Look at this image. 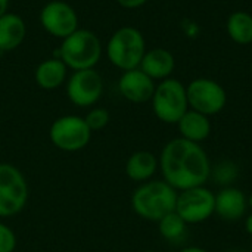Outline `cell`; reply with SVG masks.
I'll return each instance as SVG.
<instances>
[{
    "instance_id": "30",
    "label": "cell",
    "mask_w": 252,
    "mask_h": 252,
    "mask_svg": "<svg viewBox=\"0 0 252 252\" xmlns=\"http://www.w3.org/2000/svg\"><path fill=\"white\" fill-rule=\"evenodd\" d=\"M251 74H252V61H251Z\"/></svg>"
},
{
    "instance_id": "31",
    "label": "cell",
    "mask_w": 252,
    "mask_h": 252,
    "mask_svg": "<svg viewBox=\"0 0 252 252\" xmlns=\"http://www.w3.org/2000/svg\"><path fill=\"white\" fill-rule=\"evenodd\" d=\"M145 252H155V251H145Z\"/></svg>"
},
{
    "instance_id": "2",
    "label": "cell",
    "mask_w": 252,
    "mask_h": 252,
    "mask_svg": "<svg viewBox=\"0 0 252 252\" xmlns=\"http://www.w3.org/2000/svg\"><path fill=\"white\" fill-rule=\"evenodd\" d=\"M177 190L164 180L142 183L131 195L133 211L143 220L158 223L176 210Z\"/></svg>"
},
{
    "instance_id": "8",
    "label": "cell",
    "mask_w": 252,
    "mask_h": 252,
    "mask_svg": "<svg viewBox=\"0 0 252 252\" xmlns=\"http://www.w3.org/2000/svg\"><path fill=\"white\" fill-rule=\"evenodd\" d=\"M186 224H201L216 214V193L204 186L177 193L176 210Z\"/></svg>"
},
{
    "instance_id": "27",
    "label": "cell",
    "mask_w": 252,
    "mask_h": 252,
    "mask_svg": "<svg viewBox=\"0 0 252 252\" xmlns=\"http://www.w3.org/2000/svg\"><path fill=\"white\" fill-rule=\"evenodd\" d=\"M180 252H208L207 250L201 248V247H186L183 248Z\"/></svg>"
},
{
    "instance_id": "1",
    "label": "cell",
    "mask_w": 252,
    "mask_h": 252,
    "mask_svg": "<svg viewBox=\"0 0 252 252\" xmlns=\"http://www.w3.org/2000/svg\"><path fill=\"white\" fill-rule=\"evenodd\" d=\"M159 170L162 180L177 192L204 186L211 176V161L201 143L176 137L161 151Z\"/></svg>"
},
{
    "instance_id": "7",
    "label": "cell",
    "mask_w": 252,
    "mask_h": 252,
    "mask_svg": "<svg viewBox=\"0 0 252 252\" xmlns=\"http://www.w3.org/2000/svg\"><path fill=\"white\" fill-rule=\"evenodd\" d=\"M28 185L24 174L12 164H0V217H12L24 210Z\"/></svg>"
},
{
    "instance_id": "15",
    "label": "cell",
    "mask_w": 252,
    "mask_h": 252,
    "mask_svg": "<svg viewBox=\"0 0 252 252\" xmlns=\"http://www.w3.org/2000/svg\"><path fill=\"white\" fill-rule=\"evenodd\" d=\"M27 35V24L24 18L13 12L0 16V52H12L18 49Z\"/></svg>"
},
{
    "instance_id": "14",
    "label": "cell",
    "mask_w": 252,
    "mask_h": 252,
    "mask_svg": "<svg viewBox=\"0 0 252 252\" xmlns=\"http://www.w3.org/2000/svg\"><path fill=\"white\" fill-rule=\"evenodd\" d=\"M139 68L154 81H162L171 77L176 68V59L170 50L164 47H154L146 50Z\"/></svg>"
},
{
    "instance_id": "26",
    "label": "cell",
    "mask_w": 252,
    "mask_h": 252,
    "mask_svg": "<svg viewBox=\"0 0 252 252\" xmlns=\"http://www.w3.org/2000/svg\"><path fill=\"white\" fill-rule=\"evenodd\" d=\"M9 1L10 0H0V16L9 12Z\"/></svg>"
},
{
    "instance_id": "22",
    "label": "cell",
    "mask_w": 252,
    "mask_h": 252,
    "mask_svg": "<svg viewBox=\"0 0 252 252\" xmlns=\"http://www.w3.org/2000/svg\"><path fill=\"white\" fill-rule=\"evenodd\" d=\"M84 120L92 131H99L109 124L111 115H109L108 109H105V108H93L87 112Z\"/></svg>"
},
{
    "instance_id": "25",
    "label": "cell",
    "mask_w": 252,
    "mask_h": 252,
    "mask_svg": "<svg viewBox=\"0 0 252 252\" xmlns=\"http://www.w3.org/2000/svg\"><path fill=\"white\" fill-rule=\"evenodd\" d=\"M245 230L250 236H252V213L245 219Z\"/></svg>"
},
{
    "instance_id": "9",
    "label": "cell",
    "mask_w": 252,
    "mask_h": 252,
    "mask_svg": "<svg viewBox=\"0 0 252 252\" xmlns=\"http://www.w3.org/2000/svg\"><path fill=\"white\" fill-rule=\"evenodd\" d=\"M189 109L201 112L207 117L220 114L227 103V93L224 87L207 77H199L192 80L186 86Z\"/></svg>"
},
{
    "instance_id": "20",
    "label": "cell",
    "mask_w": 252,
    "mask_h": 252,
    "mask_svg": "<svg viewBox=\"0 0 252 252\" xmlns=\"http://www.w3.org/2000/svg\"><path fill=\"white\" fill-rule=\"evenodd\" d=\"M186 229H188V224L182 220V217H180L176 211L167 214L165 217H162V219L158 221L159 235H161L165 241H170V242L180 241V239L185 236Z\"/></svg>"
},
{
    "instance_id": "19",
    "label": "cell",
    "mask_w": 252,
    "mask_h": 252,
    "mask_svg": "<svg viewBox=\"0 0 252 252\" xmlns=\"http://www.w3.org/2000/svg\"><path fill=\"white\" fill-rule=\"evenodd\" d=\"M226 31L232 41L241 46L252 43V15L245 10H236L229 15Z\"/></svg>"
},
{
    "instance_id": "4",
    "label": "cell",
    "mask_w": 252,
    "mask_h": 252,
    "mask_svg": "<svg viewBox=\"0 0 252 252\" xmlns=\"http://www.w3.org/2000/svg\"><path fill=\"white\" fill-rule=\"evenodd\" d=\"M146 50V40L140 30L121 27L108 40L106 58L115 68L124 72L139 68Z\"/></svg>"
},
{
    "instance_id": "5",
    "label": "cell",
    "mask_w": 252,
    "mask_h": 252,
    "mask_svg": "<svg viewBox=\"0 0 252 252\" xmlns=\"http://www.w3.org/2000/svg\"><path fill=\"white\" fill-rule=\"evenodd\" d=\"M151 102L155 117L165 124H177L189 111L186 86L171 77L157 84Z\"/></svg>"
},
{
    "instance_id": "12",
    "label": "cell",
    "mask_w": 252,
    "mask_h": 252,
    "mask_svg": "<svg viewBox=\"0 0 252 252\" xmlns=\"http://www.w3.org/2000/svg\"><path fill=\"white\" fill-rule=\"evenodd\" d=\"M155 87V81L140 68L124 71L118 80V90L121 96L131 103L149 102L154 96Z\"/></svg>"
},
{
    "instance_id": "32",
    "label": "cell",
    "mask_w": 252,
    "mask_h": 252,
    "mask_svg": "<svg viewBox=\"0 0 252 252\" xmlns=\"http://www.w3.org/2000/svg\"><path fill=\"white\" fill-rule=\"evenodd\" d=\"M251 252H252V245H251Z\"/></svg>"
},
{
    "instance_id": "17",
    "label": "cell",
    "mask_w": 252,
    "mask_h": 252,
    "mask_svg": "<svg viewBox=\"0 0 252 252\" xmlns=\"http://www.w3.org/2000/svg\"><path fill=\"white\" fill-rule=\"evenodd\" d=\"M180 137L195 142V143H202L207 140L211 134V121L210 117L196 112L193 109H189L177 123Z\"/></svg>"
},
{
    "instance_id": "24",
    "label": "cell",
    "mask_w": 252,
    "mask_h": 252,
    "mask_svg": "<svg viewBox=\"0 0 252 252\" xmlns=\"http://www.w3.org/2000/svg\"><path fill=\"white\" fill-rule=\"evenodd\" d=\"M117 3L124 9H137L148 3V0H117Z\"/></svg>"
},
{
    "instance_id": "6",
    "label": "cell",
    "mask_w": 252,
    "mask_h": 252,
    "mask_svg": "<svg viewBox=\"0 0 252 252\" xmlns=\"http://www.w3.org/2000/svg\"><path fill=\"white\" fill-rule=\"evenodd\" d=\"M92 130L86 120L78 115H63L56 118L49 130L50 142L63 152H78L84 149L90 139Z\"/></svg>"
},
{
    "instance_id": "10",
    "label": "cell",
    "mask_w": 252,
    "mask_h": 252,
    "mask_svg": "<svg viewBox=\"0 0 252 252\" xmlns=\"http://www.w3.org/2000/svg\"><path fill=\"white\" fill-rule=\"evenodd\" d=\"M66 96L78 108H90L103 94L102 75L94 69L72 71L66 80Z\"/></svg>"
},
{
    "instance_id": "23",
    "label": "cell",
    "mask_w": 252,
    "mask_h": 252,
    "mask_svg": "<svg viewBox=\"0 0 252 252\" xmlns=\"http://www.w3.org/2000/svg\"><path fill=\"white\" fill-rule=\"evenodd\" d=\"M16 248V236L13 230L0 223V252H13Z\"/></svg>"
},
{
    "instance_id": "13",
    "label": "cell",
    "mask_w": 252,
    "mask_h": 252,
    "mask_svg": "<svg viewBox=\"0 0 252 252\" xmlns=\"http://www.w3.org/2000/svg\"><path fill=\"white\" fill-rule=\"evenodd\" d=\"M248 210V198L245 193L235 188H223L216 193V214L224 221H238L241 220Z\"/></svg>"
},
{
    "instance_id": "18",
    "label": "cell",
    "mask_w": 252,
    "mask_h": 252,
    "mask_svg": "<svg viewBox=\"0 0 252 252\" xmlns=\"http://www.w3.org/2000/svg\"><path fill=\"white\" fill-rule=\"evenodd\" d=\"M159 168L158 158L148 151H137L130 155L126 162V174L130 180L137 183L149 182Z\"/></svg>"
},
{
    "instance_id": "21",
    "label": "cell",
    "mask_w": 252,
    "mask_h": 252,
    "mask_svg": "<svg viewBox=\"0 0 252 252\" xmlns=\"http://www.w3.org/2000/svg\"><path fill=\"white\" fill-rule=\"evenodd\" d=\"M239 176V167L233 161H221L211 167V176L210 179L214 180V183L227 188L232 186V183Z\"/></svg>"
},
{
    "instance_id": "16",
    "label": "cell",
    "mask_w": 252,
    "mask_h": 252,
    "mask_svg": "<svg viewBox=\"0 0 252 252\" xmlns=\"http://www.w3.org/2000/svg\"><path fill=\"white\" fill-rule=\"evenodd\" d=\"M35 83L43 90H55L68 80V66L59 58L41 61L34 71Z\"/></svg>"
},
{
    "instance_id": "3",
    "label": "cell",
    "mask_w": 252,
    "mask_h": 252,
    "mask_svg": "<svg viewBox=\"0 0 252 252\" xmlns=\"http://www.w3.org/2000/svg\"><path fill=\"white\" fill-rule=\"evenodd\" d=\"M102 43L97 34L90 30L78 28L62 40L53 58H59L71 71L92 69L102 58Z\"/></svg>"
},
{
    "instance_id": "28",
    "label": "cell",
    "mask_w": 252,
    "mask_h": 252,
    "mask_svg": "<svg viewBox=\"0 0 252 252\" xmlns=\"http://www.w3.org/2000/svg\"><path fill=\"white\" fill-rule=\"evenodd\" d=\"M248 207L252 210V192H251V195L248 196Z\"/></svg>"
},
{
    "instance_id": "29",
    "label": "cell",
    "mask_w": 252,
    "mask_h": 252,
    "mask_svg": "<svg viewBox=\"0 0 252 252\" xmlns=\"http://www.w3.org/2000/svg\"><path fill=\"white\" fill-rule=\"evenodd\" d=\"M230 252H247V251H241V250H235V251H230Z\"/></svg>"
},
{
    "instance_id": "11",
    "label": "cell",
    "mask_w": 252,
    "mask_h": 252,
    "mask_svg": "<svg viewBox=\"0 0 252 252\" xmlns=\"http://www.w3.org/2000/svg\"><path fill=\"white\" fill-rule=\"evenodd\" d=\"M40 24L43 30L55 38H66L78 30L77 10L63 0H50L40 10Z\"/></svg>"
}]
</instances>
